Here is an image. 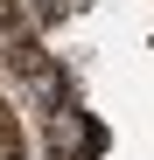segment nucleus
Returning <instances> with one entry per match:
<instances>
[{
    "label": "nucleus",
    "mask_w": 154,
    "mask_h": 160,
    "mask_svg": "<svg viewBox=\"0 0 154 160\" xmlns=\"http://www.w3.org/2000/svg\"><path fill=\"white\" fill-rule=\"evenodd\" d=\"M35 14L42 21H63V0H35Z\"/></svg>",
    "instance_id": "f03ea898"
},
{
    "label": "nucleus",
    "mask_w": 154,
    "mask_h": 160,
    "mask_svg": "<svg viewBox=\"0 0 154 160\" xmlns=\"http://www.w3.org/2000/svg\"><path fill=\"white\" fill-rule=\"evenodd\" d=\"M49 139H56V153H63V160H84V153L105 146V132H98L91 118H77L70 104H49Z\"/></svg>",
    "instance_id": "f257e3e1"
}]
</instances>
